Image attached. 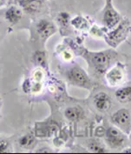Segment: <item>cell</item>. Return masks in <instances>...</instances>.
Masks as SVG:
<instances>
[{
  "mask_svg": "<svg viewBox=\"0 0 131 154\" xmlns=\"http://www.w3.org/2000/svg\"><path fill=\"white\" fill-rule=\"evenodd\" d=\"M82 110L79 107H76V106H73V107H69L68 109H66L64 115L65 117L70 119V120H78L80 119L82 117Z\"/></svg>",
  "mask_w": 131,
  "mask_h": 154,
  "instance_id": "obj_13",
  "label": "cell"
},
{
  "mask_svg": "<svg viewBox=\"0 0 131 154\" xmlns=\"http://www.w3.org/2000/svg\"><path fill=\"white\" fill-rule=\"evenodd\" d=\"M126 76L125 65L117 62L107 71L104 74V79L108 85L110 87H116L126 81Z\"/></svg>",
  "mask_w": 131,
  "mask_h": 154,
  "instance_id": "obj_5",
  "label": "cell"
},
{
  "mask_svg": "<svg viewBox=\"0 0 131 154\" xmlns=\"http://www.w3.org/2000/svg\"><path fill=\"white\" fill-rule=\"evenodd\" d=\"M105 143L109 148L117 150L123 148L128 143L127 134L116 126H110L106 130Z\"/></svg>",
  "mask_w": 131,
  "mask_h": 154,
  "instance_id": "obj_3",
  "label": "cell"
},
{
  "mask_svg": "<svg viewBox=\"0 0 131 154\" xmlns=\"http://www.w3.org/2000/svg\"><path fill=\"white\" fill-rule=\"evenodd\" d=\"M131 34V22L129 18L123 20L113 28L110 32L104 34V39L111 48H117L122 43L126 40Z\"/></svg>",
  "mask_w": 131,
  "mask_h": 154,
  "instance_id": "obj_2",
  "label": "cell"
},
{
  "mask_svg": "<svg viewBox=\"0 0 131 154\" xmlns=\"http://www.w3.org/2000/svg\"><path fill=\"white\" fill-rule=\"evenodd\" d=\"M105 1H112V0H105Z\"/></svg>",
  "mask_w": 131,
  "mask_h": 154,
  "instance_id": "obj_22",
  "label": "cell"
},
{
  "mask_svg": "<svg viewBox=\"0 0 131 154\" xmlns=\"http://www.w3.org/2000/svg\"><path fill=\"white\" fill-rule=\"evenodd\" d=\"M22 17V11L16 6H11L5 13V18L10 23H17Z\"/></svg>",
  "mask_w": 131,
  "mask_h": 154,
  "instance_id": "obj_11",
  "label": "cell"
},
{
  "mask_svg": "<svg viewBox=\"0 0 131 154\" xmlns=\"http://www.w3.org/2000/svg\"><path fill=\"white\" fill-rule=\"evenodd\" d=\"M123 20L121 14L114 7L112 1H105V6L103 14V22L104 27L109 30H112Z\"/></svg>",
  "mask_w": 131,
  "mask_h": 154,
  "instance_id": "obj_6",
  "label": "cell"
},
{
  "mask_svg": "<svg viewBox=\"0 0 131 154\" xmlns=\"http://www.w3.org/2000/svg\"><path fill=\"white\" fill-rule=\"evenodd\" d=\"M90 150L95 152H106L105 148H103V146H101L98 145L97 143H93L90 145Z\"/></svg>",
  "mask_w": 131,
  "mask_h": 154,
  "instance_id": "obj_16",
  "label": "cell"
},
{
  "mask_svg": "<svg viewBox=\"0 0 131 154\" xmlns=\"http://www.w3.org/2000/svg\"><path fill=\"white\" fill-rule=\"evenodd\" d=\"M72 54L70 53V52H69V51H64V53H63V57H64V59L66 60V61H69V60H70L71 58H72Z\"/></svg>",
  "mask_w": 131,
  "mask_h": 154,
  "instance_id": "obj_20",
  "label": "cell"
},
{
  "mask_svg": "<svg viewBox=\"0 0 131 154\" xmlns=\"http://www.w3.org/2000/svg\"><path fill=\"white\" fill-rule=\"evenodd\" d=\"M35 142V139L33 137L30 136V135H26V136H24L23 138H21L19 143L22 147H25V148H30L33 146Z\"/></svg>",
  "mask_w": 131,
  "mask_h": 154,
  "instance_id": "obj_15",
  "label": "cell"
},
{
  "mask_svg": "<svg viewBox=\"0 0 131 154\" xmlns=\"http://www.w3.org/2000/svg\"><path fill=\"white\" fill-rule=\"evenodd\" d=\"M94 106L97 110L101 112H107L110 110L112 106V99L104 91H100L95 95L93 98Z\"/></svg>",
  "mask_w": 131,
  "mask_h": 154,
  "instance_id": "obj_8",
  "label": "cell"
},
{
  "mask_svg": "<svg viewBox=\"0 0 131 154\" xmlns=\"http://www.w3.org/2000/svg\"><path fill=\"white\" fill-rule=\"evenodd\" d=\"M115 98L121 104L131 103V85H124L115 91Z\"/></svg>",
  "mask_w": 131,
  "mask_h": 154,
  "instance_id": "obj_10",
  "label": "cell"
},
{
  "mask_svg": "<svg viewBox=\"0 0 131 154\" xmlns=\"http://www.w3.org/2000/svg\"><path fill=\"white\" fill-rule=\"evenodd\" d=\"M105 132H106V130H105L103 126H98V127L97 128V130H96L95 134H96L97 137L101 138V137H104Z\"/></svg>",
  "mask_w": 131,
  "mask_h": 154,
  "instance_id": "obj_18",
  "label": "cell"
},
{
  "mask_svg": "<svg viewBox=\"0 0 131 154\" xmlns=\"http://www.w3.org/2000/svg\"><path fill=\"white\" fill-rule=\"evenodd\" d=\"M37 30L43 38H47L48 37L56 32L55 25L47 19L40 20L38 24H37Z\"/></svg>",
  "mask_w": 131,
  "mask_h": 154,
  "instance_id": "obj_9",
  "label": "cell"
},
{
  "mask_svg": "<svg viewBox=\"0 0 131 154\" xmlns=\"http://www.w3.org/2000/svg\"><path fill=\"white\" fill-rule=\"evenodd\" d=\"M111 121L127 135L131 133V114L129 110L125 108L117 110L112 115Z\"/></svg>",
  "mask_w": 131,
  "mask_h": 154,
  "instance_id": "obj_7",
  "label": "cell"
},
{
  "mask_svg": "<svg viewBox=\"0 0 131 154\" xmlns=\"http://www.w3.org/2000/svg\"><path fill=\"white\" fill-rule=\"evenodd\" d=\"M18 3L29 12H35L41 5V0H18Z\"/></svg>",
  "mask_w": 131,
  "mask_h": 154,
  "instance_id": "obj_12",
  "label": "cell"
},
{
  "mask_svg": "<svg viewBox=\"0 0 131 154\" xmlns=\"http://www.w3.org/2000/svg\"><path fill=\"white\" fill-rule=\"evenodd\" d=\"M6 4V0H0V8L3 7Z\"/></svg>",
  "mask_w": 131,
  "mask_h": 154,
  "instance_id": "obj_21",
  "label": "cell"
},
{
  "mask_svg": "<svg viewBox=\"0 0 131 154\" xmlns=\"http://www.w3.org/2000/svg\"><path fill=\"white\" fill-rule=\"evenodd\" d=\"M8 149V143L4 140H0V152H4Z\"/></svg>",
  "mask_w": 131,
  "mask_h": 154,
  "instance_id": "obj_19",
  "label": "cell"
},
{
  "mask_svg": "<svg viewBox=\"0 0 131 154\" xmlns=\"http://www.w3.org/2000/svg\"><path fill=\"white\" fill-rule=\"evenodd\" d=\"M118 53L113 48L101 51H85L83 57L87 60L89 67L97 76H104L107 71L115 65Z\"/></svg>",
  "mask_w": 131,
  "mask_h": 154,
  "instance_id": "obj_1",
  "label": "cell"
},
{
  "mask_svg": "<svg viewBox=\"0 0 131 154\" xmlns=\"http://www.w3.org/2000/svg\"><path fill=\"white\" fill-rule=\"evenodd\" d=\"M130 138H131V137H130Z\"/></svg>",
  "mask_w": 131,
  "mask_h": 154,
  "instance_id": "obj_23",
  "label": "cell"
},
{
  "mask_svg": "<svg viewBox=\"0 0 131 154\" xmlns=\"http://www.w3.org/2000/svg\"><path fill=\"white\" fill-rule=\"evenodd\" d=\"M43 77V73L41 70H37L33 73V79L36 83H39L41 81Z\"/></svg>",
  "mask_w": 131,
  "mask_h": 154,
  "instance_id": "obj_17",
  "label": "cell"
},
{
  "mask_svg": "<svg viewBox=\"0 0 131 154\" xmlns=\"http://www.w3.org/2000/svg\"><path fill=\"white\" fill-rule=\"evenodd\" d=\"M66 76L69 82L73 85L85 89H91L92 87V82L89 75L77 65L70 68L66 73Z\"/></svg>",
  "mask_w": 131,
  "mask_h": 154,
  "instance_id": "obj_4",
  "label": "cell"
},
{
  "mask_svg": "<svg viewBox=\"0 0 131 154\" xmlns=\"http://www.w3.org/2000/svg\"><path fill=\"white\" fill-rule=\"evenodd\" d=\"M71 24L73 26H75L76 28H77V29H81V30H84V29H86L87 27H88V21L85 19V18H83L82 17H75L73 20L71 21Z\"/></svg>",
  "mask_w": 131,
  "mask_h": 154,
  "instance_id": "obj_14",
  "label": "cell"
}]
</instances>
